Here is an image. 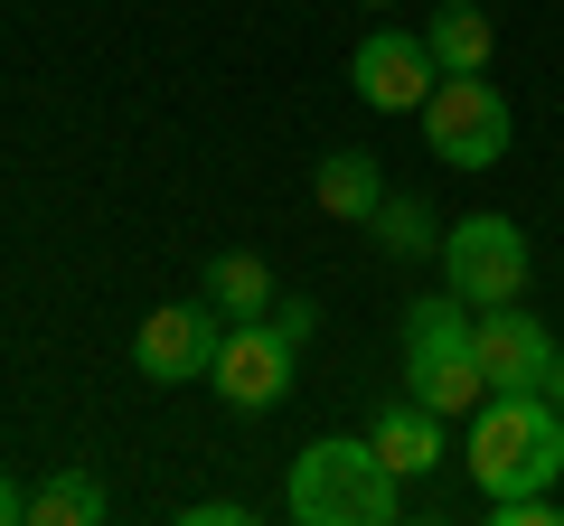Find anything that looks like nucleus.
Instances as JSON below:
<instances>
[{"label":"nucleus","instance_id":"obj_1","mask_svg":"<svg viewBox=\"0 0 564 526\" xmlns=\"http://www.w3.org/2000/svg\"><path fill=\"white\" fill-rule=\"evenodd\" d=\"M470 480L480 498H518V489L564 480V414L545 385H489L470 414Z\"/></svg>","mask_w":564,"mask_h":526},{"label":"nucleus","instance_id":"obj_2","mask_svg":"<svg viewBox=\"0 0 564 526\" xmlns=\"http://www.w3.org/2000/svg\"><path fill=\"white\" fill-rule=\"evenodd\" d=\"M395 470H386V451L367 442V432H321V442L292 461V489H282V507L302 526H395Z\"/></svg>","mask_w":564,"mask_h":526},{"label":"nucleus","instance_id":"obj_3","mask_svg":"<svg viewBox=\"0 0 564 526\" xmlns=\"http://www.w3.org/2000/svg\"><path fill=\"white\" fill-rule=\"evenodd\" d=\"M404 395H423L433 414L470 424L489 395L480 348H470V302L462 292H433V302H404Z\"/></svg>","mask_w":564,"mask_h":526},{"label":"nucleus","instance_id":"obj_4","mask_svg":"<svg viewBox=\"0 0 564 526\" xmlns=\"http://www.w3.org/2000/svg\"><path fill=\"white\" fill-rule=\"evenodd\" d=\"M414 122H423V151H433L443 169H499L508 132H518V122H508V95L489 76H443L433 95H423Z\"/></svg>","mask_w":564,"mask_h":526},{"label":"nucleus","instance_id":"obj_5","mask_svg":"<svg viewBox=\"0 0 564 526\" xmlns=\"http://www.w3.org/2000/svg\"><path fill=\"white\" fill-rule=\"evenodd\" d=\"M443 283L462 292L470 310H499V302H527V226L480 207V217L443 226Z\"/></svg>","mask_w":564,"mask_h":526},{"label":"nucleus","instance_id":"obj_6","mask_svg":"<svg viewBox=\"0 0 564 526\" xmlns=\"http://www.w3.org/2000/svg\"><path fill=\"white\" fill-rule=\"evenodd\" d=\"M292 366H302V348L282 339L273 320H226L217 339V366H207V385H217L236 414H273L282 395H292Z\"/></svg>","mask_w":564,"mask_h":526},{"label":"nucleus","instance_id":"obj_7","mask_svg":"<svg viewBox=\"0 0 564 526\" xmlns=\"http://www.w3.org/2000/svg\"><path fill=\"white\" fill-rule=\"evenodd\" d=\"M348 85L367 113H423V95L443 85V57L423 47V29H367L348 57Z\"/></svg>","mask_w":564,"mask_h":526},{"label":"nucleus","instance_id":"obj_8","mask_svg":"<svg viewBox=\"0 0 564 526\" xmlns=\"http://www.w3.org/2000/svg\"><path fill=\"white\" fill-rule=\"evenodd\" d=\"M217 339H226V310L217 302H161L151 320L132 329V366L151 385H188L217 366Z\"/></svg>","mask_w":564,"mask_h":526},{"label":"nucleus","instance_id":"obj_9","mask_svg":"<svg viewBox=\"0 0 564 526\" xmlns=\"http://www.w3.org/2000/svg\"><path fill=\"white\" fill-rule=\"evenodd\" d=\"M470 348H480V376H489V385H545L564 339L536 320V310L499 302V310H470Z\"/></svg>","mask_w":564,"mask_h":526},{"label":"nucleus","instance_id":"obj_10","mask_svg":"<svg viewBox=\"0 0 564 526\" xmlns=\"http://www.w3.org/2000/svg\"><path fill=\"white\" fill-rule=\"evenodd\" d=\"M443 424H452V414H433L423 395H395V405L377 414V432H367V442L386 451V470H395V480H423V470H443Z\"/></svg>","mask_w":564,"mask_h":526},{"label":"nucleus","instance_id":"obj_11","mask_svg":"<svg viewBox=\"0 0 564 526\" xmlns=\"http://www.w3.org/2000/svg\"><path fill=\"white\" fill-rule=\"evenodd\" d=\"M311 198H321V217L367 226V217L386 207V169H377V151H321V169H311Z\"/></svg>","mask_w":564,"mask_h":526},{"label":"nucleus","instance_id":"obj_12","mask_svg":"<svg viewBox=\"0 0 564 526\" xmlns=\"http://www.w3.org/2000/svg\"><path fill=\"white\" fill-rule=\"evenodd\" d=\"M423 47L443 57V76H489V57H499V20H489L480 0H452V10H433Z\"/></svg>","mask_w":564,"mask_h":526},{"label":"nucleus","instance_id":"obj_13","mask_svg":"<svg viewBox=\"0 0 564 526\" xmlns=\"http://www.w3.org/2000/svg\"><path fill=\"white\" fill-rule=\"evenodd\" d=\"M207 302H217L226 320H263V310L282 302L273 263H263V254H217V263H207Z\"/></svg>","mask_w":564,"mask_h":526},{"label":"nucleus","instance_id":"obj_14","mask_svg":"<svg viewBox=\"0 0 564 526\" xmlns=\"http://www.w3.org/2000/svg\"><path fill=\"white\" fill-rule=\"evenodd\" d=\"M104 517V480H95V470H47V480L39 489H29V526H95Z\"/></svg>","mask_w":564,"mask_h":526},{"label":"nucleus","instance_id":"obj_15","mask_svg":"<svg viewBox=\"0 0 564 526\" xmlns=\"http://www.w3.org/2000/svg\"><path fill=\"white\" fill-rule=\"evenodd\" d=\"M367 235H377V254H395V263H423V254H443V217L423 198H386L377 217H367Z\"/></svg>","mask_w":564,"mask_h":526},{"label":"nucleus","instance_id":"obj_16","mask_svg":"<svg viewBox=\"0 0 564 526\" xmlns=\"http://www.w3.org/2000/svg\"><path fill=\"white\" fill-rule=\"evenodd\" d=\"M263 320H273V329H282L292 348H311V329H321V302H273Z\"/></svg>","mask_w":564,"mask_h":526},{"label":"nucleus","instance_id":"obj_17","mask_svg":"<svg viewBox=\"0 0 564 526\" xmlns=\"http://www.w3.org/2000/svg\"><path fill=\"white\" fill-rule=\"evenodd\" d=\"M245 517H254L245 498H198V507H188V526H245Z\"/></svg>","mask_w":564,"mask_h":526},{"label":"nucleus","instance_id":"obj_18","mask_svg":"<svg viewBox=\"0 0 564 526\" xmlns=\"http://www.w3.org/2000/svg\"><path fill=\"white\" fill-rule=\"evenodd\" d=\"M20 517H29V489H20V480H0V526H20Z\"/></svg>","mask_w":564,"mask_h":526},{"label":"nucleus","instance_id":"obj_19","mask_svg":"<svg viewBox=\"0 0 564 526\" xmlns=\"http://www.w3.org/2000/svg\"><path fill=\"white\" fill-rule=\"evenodd\" d=\"M545 395H555V414H564V348H555V376H545Z\"/></svg>","mask_w":564,"mask_h":526},{"label":"nucleus","instance_id":"obj_20","mask_svg":"<svg viewBox=\"0 0 564 526\" xmlns=\"http://www.w3.org/2000/svg\"><path fill=\"white\" fill-rule=\"evenodd\" d=\"M358 10H395V0H358Z\"/></svg>","mask_w":564,"mask_h":526}]
</instances>
